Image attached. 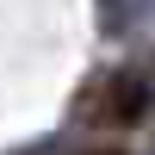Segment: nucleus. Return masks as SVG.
<instances>
[{
	"instance_id": "nucleus-1",
	"label": "nucleus",
	"mask_w": 155,
	"mask_h": 155,
	"mask_svg": "<svg viewBox=\"0 0 155 155\" xmlns=\"http://www.w3.org/2000/svg\"><path fill=\"white\" fill-rule=\"evenodd\" d=\"M149 99H155V87L143 68H112L81 93V118L87 124H137L149 112Z\"/></svg>"
},
{
	"instance_id": "nucleus-2",
	"label": "nucleus",
	"mask_w": 155,
	"mask_h": 155,
	"mask_svg": "<svg viewBox=\"0 0 155 155\" xmlns=\"http://www.w3.org/2000/svg\"><path fill=\"white\" fill-rule=\"evenodd\" d=\"M149 6H155V0H99V25H106L112 37H124V31H137V25H143Z\"/></svg>"
},
{
	"instance_id": "nucleus-3",
	"label": "nucleus",
	"mask_w": 155,
	"mask_h": 155,
	"mask_svg": "<svg viewBox=\"0 0 155 155\" xmlns=\"http://www.w3.org/2000/svg\"><path fill=\"white\" fill-rule=\"evenodd\" d=\"M81 155H118V149H81Z\"/></svg>"
}]
</instances>
